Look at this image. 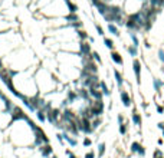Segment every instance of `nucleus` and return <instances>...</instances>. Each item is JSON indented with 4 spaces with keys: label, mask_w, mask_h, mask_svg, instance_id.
Listing matches in <instances>:
<instances>
[{
    "label": "nucleus",
    "mask_w": 164,
    "mask_h": 158,
    "mask_svg": "<svg viewBox=\"0 0 164 158\" xmlns=\"http://www.w3.org/2000/svg\"><path fill=\"white\" fill-rule=\"evenodd\" d=\"M35 122L26 115L22 119L12 121L9 125V141L16 147H35Z\"/></svg>",
    "instance_id": "obj_1"
},
{
    "label": "nucleus",
    "mask_w": 164,
    "mask_h": 158,
    "mask_svg": "<svg viewBox=\"0 0 164 158\" xmlns=\"http://www.w3.org/2000/svg\"><path fill=\"white\" fill-rule=\"evenodd\" d=\"M104 111H105V105H104V102L101 101H94V102L89 104V114H91V119L95 116H101L102 114H104Z\"/></svg>",
    "instance_id": "obj_2"
},
{
    "label": "nucleus",
    "mask_w": 164,
    "mask_h": 158,
    "mask_svg": "<svg viewBox=\"0 0 164 158\" xmlns=\"http://www.w3.org/2000/svg\"><path fill=\"white\" fill-rule=\"evenodd\" d=\"M37 149H39V154L43 158H50L53 155V148L50 144H43V145H40Z\"/></svg>",
    "instance_id": "obj_3"
},
{
    "label": "nucleus",
    "mask_w": 164,
    "mask_h": 158,
    "mask_svg": "<svg viewBox=\"0 0 164 158\" xmlns=\"http://www.w3.org/2000/svg\"><path fill=\"white\" fill-rule=\"evenodd\" d=\"M120 96H121V102H122V105H124L125 108H130V106L133 105V99H131V96H130V93H128V91L121 89L120 91Z\"/></svg>",
    "instance_id": "obj_4"
},
{
    "label": "nucleus",
    "mask_w": 164,
    "mask_h": 158,
    "mask_svg": "<svg viewBox=\"0 0 164 158\" xmlns=\"http://www.w3.org/2000/svg\"><path fill=\"white\" fill-rule=\"evenodd\" d=\"M141 62H140V59H134L133 60V71H134V75H135V79L137 82H141Z\"/></svg>",
    "instance_id": "obj_5"
},
{
    "label": "nucleus",
    "mask_w": 164,
    "mask_h": 158,
    "mask_svg": "<svg viewBox=\"0 0 164 158\" xmlns=\"http://www.w3.org/2000/svg\"><path fill=\"white\" fill-rule=\"evenodd\" d=\"M91 52H92V49H91V45L87 43L85 40H82L79 43V55L84 56V58H87V56H91Z\"/></svg>",
    "instance_id": "obj_6"
},
{
    "label": "nucleus",
    "mask_w": 164,
    "mask_h": 158,
    "mask_svg": "<svg viewBox=\"0 0 164 158\" xmlns=\"http://www.w3.org/2000/svg\"><path fill=\"white\" fill-rule=\"evenodd\" d=\"M131 119H133V122H134L135 127H141V125H142V116H141V114H140L137 109H134V111H133Z\"/></svg>",
    "instance_id": "obj_7"
},
{
    "label": "nucleus",
    "mask_w": 164,
    "mask_h": 158,
    "mask_svg": "<svg viewBox=\"0 0 164 158\" xmlns=\"http://www.w3.org/2000/svg\"><path fill=\"white\" fill-rule=\"evenodd\" d=\"M111 59H112V62L117 63V65H120V66L124 65V59H122V56H121L118 52H115V50H111Z\"/></svg>",
    "instance_id": "obj_8"
},
{
    "label": "nucleus",
    "mask_w": 164,
    "mask_h": 158,
    "mask_svg": "<svg viewBox=\"0 0 164 158\" xmlns=\"http://www.w3.org/2000/svg\"><path fill=\"white\" fill-rule=\"evenodd\" d=\"M150 7L154 9L155 12H160V9L164 7V0H150Z\"/></svg>",
    "instance_id": "obj_9"
},
{
    "label": "nucleus",
    "mask_w": 164,
    "mask_h": 158,
    "mask_svg": "<svg viewBox=\"0 0 164 158\" xmlns=\"http://www.w3.org/2000/svg\"><path fill=\"white\" fill-rule=\"evenodd\" d=\"M114 78H115V82H117L118 89L121 91V89H122V86H124V78H122V75H121L117 69L114 71Z\"/></svg>",
    "instance_id": "obj_10"
},
{
    "label": "nucleus",
    "mask_w": 164,
    "mask_h": 158,
    "mask_svg": "<svg viewBox=\"0 0 164 158\" xmlns=\"http://www.w3.org/2000/svg\"><path fill=\"white\" fill-rule=\"evenodd\" d=\"M62 135H63V140H65L71 147H76V145H78V140L75 138V136H71L68 132H63Z\"/></svg>",
    "instance_id": "obj_11"
},
{
    "label": "nucleus",
    "mask_w": 164,
    "mask_h": 158,
    "mask_svg": "<svg viewBox=\"0 0 164 158\" xmlns=\"http://www.w3.org/2000/svg\"><path fill=\"white\" fill-rule=\"evenodd\" d=\"M153 86H154V91L157 93H160L161 88L164 86V82L161 81V79H158V78H155V79H153Z\"/></svg>",
    "instance_id": "obj_12"
},
{
    "label": "nucleus",
    "mask_w": 164,
    "mask_h": 158,
    "mask_svg": "<svg viewBox=\"0 0 164 158\" xmlns=\"http://www.w3.org/2000/svg\"><path fill=\"white\" fill-rule=\"evenodd\" d=\"M99 88H101V92L104 96H111V91H109V88L107 86V84L104 81H99Z\"/></svg>",
    "instance_id": "obj_13"
},
{
    "label": "nucleus",
    "mask_w": 164,
    "mask_h": 158,
    "mask_svg": "<svg viewBox=\"0 0 164 158\" xmlns=\"http://www.w3.org/2000/svg\"><path fill=\"white\" fill-rule=\"evenodd\" d=\"M35 114H36V118L39 119V122L45 124V122L48 121V119H46V112H45L43 109H37V111L35 112Z\"/></svg>",
    "instance_id": "obj_14"
},
{
    "label": "nucleus",
    "mask_w": 164,
    "mask_h": 158,
    "mask_svg": "<svg viewBox=\"0 0 164 158\" xmlns=\"http://www.w3.org/2000/svg\"><path fill=\"white\" fill-rule=\"evenodd\" d=\"M105 151H107V145L105 142H101L98 145V151H96V157L98 158H102L104 155H105Z\"/></svg>",
    "instance_id": "obj_15"
},
{
    "label": "nucleus",
    "mask_w": 164,
    "mask_h": 158,
    "mask_svg": "<svg viewBox=\"0 0 164 158\" xmlns=\"http://www.w3.org/2000/svg\"><path fill=\"white\" fill-rule=\"evenodd\" d=\"M141 144L140 142H137V141H134L133 144H131V147H130V151H131V154H138V151H140V148H141Z\"/></svg>",
    "instance_id": "obj_16"
},
{
    "label": "nucleus",
    "mask_w": 164,
    "mask_h": 158,
    "mask_svg": "<svg viewBox=\"0 0 164 158\" xmlns=\"http://www.w3.org/2000/svg\"><path fill=\"white\" fill-rule=\"evenodd\" d=\"M108 30L111 32L114 36H117V37L120 36V30H118V28L115 25H112V23H109V25H108Z\"/></svg>",
    "instance_id": "obj_17"
},
{
    "label": "nucleus",
    "mask_w": 164,
    "mask_h": 158,
    "mask_svg": "<svg viewBox=\"0 0 164 158\" xmlns=\"http://www.w3.org/2000/svg\"><path fill=\"white\" fill-rule=\"evenodd\" d=\"M127 52L130 53L131 56H134V58H135V56L138 55V47L134 46V45H133V46H127Z\"/></svg>",
    "instance_id": "obj_18"
},
{
    "label": "nucleus",
    "mask_w": 164,
    "mask_h": 158,
    "mask_svg": "<svg viewBox=\"0 0 164 158\" xmlns=\"http://www.w3.org/2000/svg\"><path fill=\"white\" fill-rule=\"evenodd\" d=\"M66 20L69 22V25H72V23H75V22H79V17H78L75 13H71V15L66 17Z\"/></svg>",
    "instance_id": "obj_19"
},
{
    "label": "nucleus",
    "mask_w": 164,
    "mask_h": 158,
    "mask_svg": "<svg viewBox=\"0 0 164 158\" xmlns=\"http://www.w3.org/2000/svg\"><path fill=\"white\" fill-rule=\"evenodd\" d=\"M104 45H105L108 49L114 50V42H112V39H109V37H104Z\"/></svg>",
    "instance_id": "obj_20"
},
{
    "label": "nucleus",
    "mask_w": 164,
    "mask_h": 158,
    "mask_svg": "<svg viewBox=\"0 0 164 158\" xmlns=\"http://www.w3.org/2000/svg\"><path fill=\"white\" fill-rule=\"evenodd\" d=\"M91 58L95 60V62H98V63H102V60H101V56H99V53L96 52V50H92L91 52Z\"/></svg>",
    "instance_id": "obj_21"
},
{
    "label": "nucleus",
    "mask_w": 164,
    "mask_h": 158,
    "mask_svg": "<svg viewBox=\"0 0 164 158\" xmlns=\"http://www.w3.org/2000/svg\"><path fill=\"white\" fill-rule=\"evenodd\" d=\"M130 37H131V40H133V45H134V46L138 47L140 46V40H138V37H137V35L134 33V32H131V33H130Z\"/></svg>",
    "instance_id": "obj_22"
},
{
    "label": "nucleus",
    "mask_w": 164,
    "mask_h": 158,
    "mask_svg": "<svg viewBox=\"0 0 164 158\" xmlns=\"http://www.w3.org/2000/svg\"><path fill=\"white\" fill-rule=\"evenodd\" d=\"M118 131H120L121 135H127V132H128V125L127 124H121L120 128H118Z\"/></svg>",
    "instance_id": "obj_23"
},
{
    "label": "nucleus",
    "mask_w": 164,
    "mask_h": 158,
    "mask_svg": "<svg viewBox=\"0 0 164 158\" xmlns=\"http://www.w3.org/2000/svg\"><path fill=\"white\" fill-rule=\"evenodd\" d=\"M66 6H68V9H69V12H71V13H76L78 7L75 6L74 3H71V2H68V3H66Z\"/></svg>",
    "instance_id": "obj_24"
},
{
    "label": "nucleus",
    "mask_w": 164,
    "mask_h": 158,
    "mask_svg": "<svg viewBox=\"0 0 164 158\" xmlns=\"http://www.w3.org/2000/svg\"><path fill=\"white\" fill-rule=\"evenodd\" d=\"M76 33H78V36H79L82 40H85V39H88V37H89V36H88V33H87L85 30H78Z\"/></svg>",
    "instance_id": "obj_25"
},
{
    "label": "nucleus",
    "mask_w": 164,
    "mask_h": 158,
    "mask_svg": "<svg viewBox=\"0 0 164 158\" xmlns=\"http://www.w3.org/2000/svg\"><path fill=\"white\" fill-rule=\"evenodd\" d=\"M82 145L87 147V148H88V147H91V145H92V140H91V138H88V136H87V138H84V141H82Z\"/></svg>",
    "instance_id": "obj_26"
},
{
    "label": "nucleus",
    "mask_w": 164,
    "mask_h": 158,
    "mask_svg": "<svg viewBox=\"0 0 164 158\" xmlns=\"http://www.w3.org/2000/svg\"><path fill=\"white\" fill-rule=\"evenodd\" d=\"M163 151H161L160 148H155V151H154V154H153V158H160V157H163Z\"/></svg>",
    "instance_id": "obj_27"
},
{
    "label": "nucleus",
    "mask_w": 164,
    "mask_h": 158,
    "mask_svg": "<svg viewBox=\"0 0 164 158\" xmlns=\"http://www.w3.org/2000/svg\"><path fill=\"white\" fill-rule=\"evenodd\" d=\"M84 158H96V152L94 151V149H91V151H88L87 154H85Z\"/></svg>",
    "instance_id": "obj_28"
},
{
    "label": "nucleus",
    "mask_w": 164,
    "mask_h": 158,
    "mask_svg": "<svg viewBox=\"0 0 164 158\" xmlns=\"http://www.w3.org/2000/svg\"><path fill=\"white\" fill-rule=\"evenodd\" d=\"M65 154L68 155V158H78L76 155L74 154V151H71V149H69V148H66V149H65Z\"/></svg>",
    "instance_id": "obj_29"
},
{
    "label": "nucleus",
    "mask_w": 164,
    "mask_h": 158,
    "mask_svg": "<svg viewBox=\"0 0 164 158\" xmlns=\"http://www.w3.org/2000/svg\"><path fill=\"white\" fill-rule=\"evenodd\" d=\"M158 60L164 63V50L163 49H158Z\"/></svg>",
    "instance_id": "obj_30"
},
{
    "label": "nucleus",
    "mask_w": 164,
    "mask_h": 158,
    "mask_svg": "<svg viewBox=\"0 0 164 158\" xmlns=\"http://www.w3.org/2000/svg\"><path fill=\"white\" fill-rule=\"evenodd\" d=\"M56 140H58V142H61V144H62V145H63V144H65V140H63V135H62V134H56Z\"/></svg>",
    "instance_id": "obj_31"
},
{
    "label": "nucleus",
    "mask_w": 164,
    "mask_h": 158,
    "mask_svg": "<svg viewBox=\"0 0 164 158\" xmlns=\"http://www.w3.org/2000/svg\"><path fill=\"white\" fill-rule=\"evenodd\" d=\"M118 124H125V119H124V115H122V114H118Z\"/></svg>",
    "instance_id": "obj_32"
},
{
    "label": "nucleus",
    "mask_w": 164,
    "mask_h": 158,
    "mask_svg": "<svg viewBox=\"0 0 164 158\" xmlns=\"http://www.w3.org/2000/svg\"><path fill=\"white\" fill-rule=\"evenodd\" d=\"M138 155H140V157H146V147H144V145H142L141 148H140Z\"/></svg>",
    "instance_id": "obj_33"
},
{
    "label": "nucleus",
    "mask_w": 164,
    "mask_h": 158,
    "mask_svg": "<svg viewBox=\"0 0 164 158\" xmlns=\"http://www.w3.org/2000/svg\"><path fill=\"white\" fill-rule=\"evenodd\" d=\"M95 29H96V32H98V35L104 36V29H102L101 26H99V25H95Z\"/></svg>",
    "instance_id": "obj_34"
},
{
    "label": "nucleus",
    "mask_w": 164,
    "mask_h": 158,
    "mask_svg": "<svg viewBox=\"0 0 164 158\" xmlns=\"http://www.w3.org/2000/svg\"><path fill=\"white\" fill-rule=\"evenodd\" d=\"M155 108H157V112H158V114H164V106L163 105L157 104V106H155Z\"/></svg>",
    "instance_id": "obj_35"
},
{
    "label": "nucleus",
    "mask_w": 164,
    "mask_h": 158,
    "mask_svg": "<svg viewBox=\"0 0 164 158\" xmlns=\"http://www.w3.org/2000/svg\"><path fill=\"white\" fill-rule=\"evenodd\" d=\"M157 144H158V147L164 145V138H161V136H160V138H158V140H157Z\"/></svg>",
    "instance_id": "obj_36"
},
{
    "label": "nucleus",
    "mask_w": 164,
    "mask_h": 158,
    "mask_svg": "<svg viewBox=\"0 0 164 158\" xmlns=\"http://www.w3.org/2000/svg\"><path fill=\"white\" fill-rule=\"evenodd\" d=\"M157 128H158V129H160V131H163L164 129V122H158V124H157Z\"/></svg>",
    "instance_id": "obj_37"
},
{
    "label": "nucleus",
    "mask_w": 164,
    "mask_h": 158,
    "mask_svg": "<svg viewBox=\"0 0 164 158\" xmlns=\"http://www.w3.org/2000/svg\"><path fill=\"white\" fill-rule=\"evenodd\" d=\"M50 158H58V157H56V155H52V157H50Z\"/></svg>",
    "instance_id": "obj_38"
},
{
    "label": "nucleus",
    "mask_w": 164,
    "mask_h": 158,
    "mask_svg": "<svg viewBox=\"0 0 164 158\" xmlns=\"http://www.w3.org/2000/svg\"><path fill=\"white\" fill-rule=\"evenodd\" d=\"M163 138H164V129H163Z\"/></svg>",
    "instance_id": "obj_39"
},
{
    "label": "nucleus",
    "mask_w": 164,
    "mask_h": 158,
    "mask_svg": "<svg viewBox=\"0 0 164 158\" xmlns=\"http://www.w3.org/2000/svg\"><path fill=\"white\" fill-rule=\"evenodd\" d=\"M160 158H164V155H163V157H160Z\"/></svg>",
    "instance_id": "obj_40"
}]
</instances>
